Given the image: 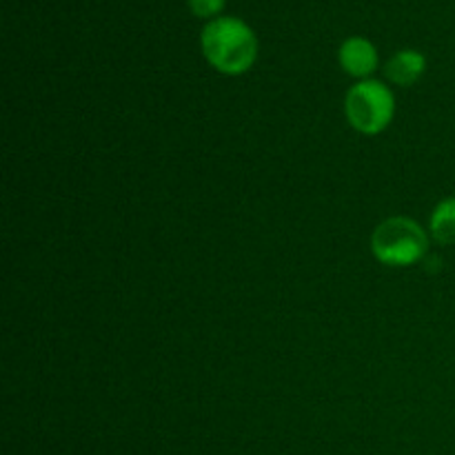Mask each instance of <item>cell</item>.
Returning <instances> with one entry per match:
<instances>
[{"mask_svg": "<svg viewBox=\"0 0 455 455\" xmlns=\"http://www.w3.org/2000/svg\"><path fill=\"white\" fill-rule=\"evenodd\" d=\"M200 44L209 65L225 76L244 74L258 56L256 34L247 22L234 16L209 20L200 34Z\"/></svg>", "mask_w": 455, "mask_h": 455, "instance_id": "cell-1", "label": "cell"}, {"mask_svg": "<svg viewBox=\"0 0 455 455\" xmlns=\"http://www.w3.org/2000/svg\"><path fill=\"white\" fill-rule=\"evenodd\" d=\"M429 251V235L413 218L391 216L373 229L371 253L387 267L418 265Z\"/></svg>", "mask_w": 455, "mask_h": 455, "instance_id": "cell-2", "label": "cell"}, {"mask_svg": "<svg viewBox=\"0 0 455 455\" xmlns=\"http://www.w3.org/2000/svg\"><path fill=\"white\" fill-rule=\"evenodd\" d=\"M345 114L351 127L364 136L382 133L395 116V96L380 80H360L347 92Z\"/></svg>", "mask_w": 455, "mask_h": 455, "instance_id": "cell-3", "label": "cell"}, {"mask_svg": "<svg viewBox=\"0 0 455 455\" xmlns=\"http://www.w3.org/2000/svg\"><path fill=\"white\" fill-rule=\"evenodd\" d=\"M338 60L349 76L369 80V76L378 67V52L371 40L363 38V36H351L338 49Z\"/></svg>", "mask_w": 455, "mask_h": 455, "instance_id": "cell-4", "label": "cell"}, {"mask_svg": "<svg viewBox=\"0 0 455 455\" xmlns=\"http://www.w3.org/2000/svg\"><path fill=\"white\" fill-rule=\"evenodd\" d=\"M427 69V58L416 49H403L395 53L385 67L387 80H391L398 87H409V84L418 83L420 76Z\"/></svg>", "mask_w": 455, "mask_h": 455, "instance_id": "cell-5", "label": "cell"}, {"mask_svg": "<svg viewBox=\"0 0 455 455\" xmlns=\"http://www.w3.org/2000/svg\"><path fill=\"white\" fill-rule=\"evenodd\" d=\"M429 234L444 247L455 244V196H449L435 204L429 220Z\"/></svg>", "mask_w": 455, "mask_h": 455, "instance_id": "cell-6", "label": "cell"}, {"mask_svg": "<svg viewBox=\"0 0 455 455\" xmlns=\"http://www.w3.org/2000/svg\"><path fill=\"white\" fill-rule=\"evenodd\" d=\"M222 4H225V0H189L191 12H194L196 16H203V18L216 16V13L222 9Z\"/></svg>", "mask_w": 455, "mask_h": 455, "instance_id": "cell-7", "label": "cell"}]
</instances>
